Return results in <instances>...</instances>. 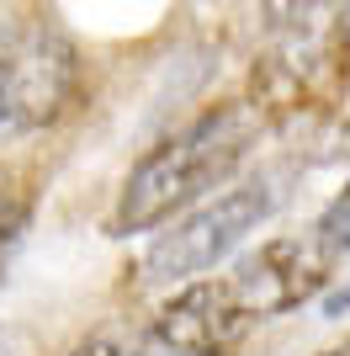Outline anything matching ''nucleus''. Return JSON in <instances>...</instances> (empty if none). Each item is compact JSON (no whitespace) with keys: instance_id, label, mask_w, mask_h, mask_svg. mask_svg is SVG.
Masks as SVG:
<instances>
[{"instance_id":"nucleus-9","label":"nucleus","mask_w":350,"mask_h":356,"mask_svg":"<svg viewBox=\"0 0 350 356\" xmlns=\"http://www.w3.org/2000/svg\"><path fill=\"white\" fill-rule=\"evenodd\" d=\"M324 314H329V319H340V314H350V277H345V282H340V287H335V293H329V298H324Z\"/></svg>"},{"instance_id":"nucleus-10","label":"nucleus","mask_w":350,"mask_h":356,"mask_svg":"<svg viewBox=\"0 0 350 356\" xmlns=\"http://www.w3.org/2000/svg\"><path fill=\"white\" fill-rule=\"evenodd\" d=\"M324 356H350V341H345V346H335V351H324Z\"/></svg>"},{"instance_id":"nucleus-7","label":"nucleus","mask_w":350,"mask_h":356,"mask_svg":"<svg viewBox=\"0 0 350 356\" xmlns=\"http://www.w3.org/2000/svg\"><path fill=\"white\" fill-rule=\"evenodd\" d=\"M69 356H149V351H144V341H138V335H122V330H101V335L80 341Z\"/></svg>"},{"instance_id":"nucleus-6","label":"nucleus","mask_w":350,"mask_h":356,"mask_svg":"<svg viewBox=\"0 0 350 356\" xmlns=\"http://www.w3.org/2000/svg\"><path fill=\"white\" fill-rule=\"evenodd\" d=\"M22 223H27V202H16L11 192H0V282H6V261H11L16 239H22Z\"/></svg>"},{"instance_id":"nucleus-1","label":"nucleus","mask_w":350,"mask_h":356,"mask_svg":"<svg viewBox=\"0 0 350 356\" xmlns=\"http://www.w3.org/2000/svg\"><path fill=\"white\" fill-rule=\"evenodd\" d=\"M260 128H265V118L255 102H228V106H212L207 118H197L186 134L149 149L144 160L133 165V176L122 181L112 234L133 239V234H149V229H165L175 213H186L202 197H212L244 165Z\"/></svg>"},{"instance_id":"nucleus-3","label":"nucleus","mask_w":350,"mask_h":356,"mask_svg":"<svg viewBox=\"0 0 350 356\" xmlns=\"http://www.w3.org/2000/svg\"><path fill=\"white\" fill-rule=\"evenodd\" d=\"M74 48L58 32H16L0 43V144L43 134L74 102Z\"/></svg>"},{"instance_id":"nucleus-8","label":"nucleus","mask_w":350,"mask_h":356,"mask_svg":"<svg viewBox=\"0 0 350 356\" xmlns=\"http://www.w3.org/2000/svg\"><path fill=\"white\" fill-rule=\"evenodd\" d=\"M329 0H260L265 22H276V27H303L308 16H319Z\"/></svg>"},{"instance_id":"nucleus-4","label":"nucleus","mask_w":350,"mask_h":356,"mask_svg":"<svg viewBox=\"0 0 350 356\" xmlns=\"http://www.w3.org/2000/svg\"><path fill=\"white\" fill-rule=\"evenodd\" d=\"M329 271H335V250L319 234H281V239H265L260 250L239 255L223 271V287L255 325H265V319L303 309L308 298H319Z\"/></svg>"},{"instance_id":"nucleus-2","label":"nucleus","mask_w":350,"mask_h":356,"mask_svg":"<svg viewBox=\"0 0 350 356\" xmlns=\"http://www.w3.org/2000/svg\"><path fill=\"white\" fill-rule=\"evenodd\" d=\"M276 186H281L276 176H249L239 186H228V192H212V202L186 213L170 234H160L149 245L144 282H170L175 287V282H191V277H207L218 261H228L276 213V202H281Z\"/></svg>"},{"instance_id":"nucleus-5","label":"nucleus","mask_w":350,"mask_h":356,"mask_svg":"<svg viewBox=\"0 0 350 356\" xmlns=\"http://www.w3.org/2000/svg\"><path fill=\"white\" fill-rule=\"evenodd\" d=\"M255 330L233 293L223 287V277H191L175 287V298H165L154 314V341L175 356H228L244 346V335Z\"/></svg>"}]
</instances>
